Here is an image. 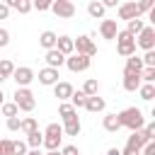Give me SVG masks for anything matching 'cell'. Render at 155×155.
Here are the masks:
<instances>
[{
  "mask_svg": "<svg viewBox=\"0 0 155 155\" xmlns=\"http://www.w3.org/2000/svg\"><path fill=\"white\" fill-rule=\"evenodd\" d=\"M116 116H119V124L126 126L131 133H133V131H143V126H145V116H143V111H140L138 107H128V109L119 111Z\"/></svg>",
  "mask_w": 155,
  "mask_h": 155,
  "instance_id": "1",
  "label": "cell"
},
{
  "mask_svg": "<svg viewBox=\"0 0 155 155\" xmlns=\"http://www.w3.org/2000/svg\"><path fill=\"white\" fill-rule=\"evenodd\" d=\"M116 51H119V56H124V58L136 56V39H133L126 29H119V34H116Z\"/></svg>",
  "mask_w": 155,
  "mask_h": 155,
  "instance_id": "2",
  "label": "cell"
},
{
  "mask_svg": "<svg viewBox=\"0 0 155 155\" xmlns=\"http://www.w3.org/2000/svg\"><path fill=\"white\" fill-rule=\"evenodd\" d=\"M12 97H15V107H17L19 111H34L36 99H34V92H31L29 87H17Z\"/></svg>",
  "mask_w": 155,
  "mask_h": 155,
  "instance_id": "3",
  "label": "cell"
},
{
  "mask_svg": "<svg viewBox=\"0 0 155 155\" xmlns=\"http://www.w3.org/2000/svg\"><path fill=\"white\" fill-rule=\"evenodd\" d=\"M61 140H63V128H61V124H48L46 131H44V143H41V145H44L46 150H58Z\"/></svg>",
  "mask_w": 155,
  "mask_h": 155,
  "instance_id": "4",
  "label": "cell"
},
{
  "mask_svg": "<svg viewBox=\"0 0 155 155\" xmlns=\"http://www.w3.org/2000/svg\"><path fill=\"white\" fill-rule=\"evenodd\" d=\"M73 46H75V53H80V56H87V58H92L94 53H97V44L85 34V36H78V39H73Z\"/></svg>",
  "mask_w": 155,
  "mask_h": 155,
  "instance_id": "5",
  "label": "cell"
},
{
  "mask_svg": "<svg viewBox=\"0 0 155 155\" xmlns=\"http://www.w3.org/2000/svg\"><path fill=\"white\" fill-rule=\"evenodd\" d=\"M51 10H53V15L61 17V19L75 17V5H73L70 0H56V2H51Z\"/></svg>",
  "mask_w": 155,
  "mask_h": 155,
  "instance_id": "6",
  "label": "cell"
},
{
  "mask_svg": "<svg viewBox=\"0 0 155 155\" xmlns=\"http://www.w3.org/2000/svg\"><path fill=\"white\" fill-rule=\"evenodd\" d=\"M136 46H140L143 51H155V29L143 27V31L136 36Z\"/></svg>",
  "mask_w": 155,
  "mask_h": 155,
  "instance_id": "7",
  "label": "cell"
},
{
  "mask_svg": "<svg viewBox=\"0 0 155 155\" xmlns=\"http://www.w3.org/2000/svg\"><path fill=\"white\" fill-rule=\"evenodd\" d=\"M90 63H92V58L80 56V53H73V56H68V58H65V65H68V70H70V73H82V70H87V68H90Z\"/></svg>",
  "mask_w": 155,
  "mask_h": 155,
  "instance_id": "8",
  "label": "cell"
},
{
  "mask_svg": "<svg viewBox=\"0 0 155 155\" xmlns=\"http://www.w3.org/2000/svg\"><path fill=\"white\" fill-rule=\"evenodd\" d=\"M34 78H36V75H34V70H31L29 65H19V68H15V73H12V80L17 82V87H27Z\"/></svg>",
  "mask_w": 155,
  "mask_h": 155,
  "instance_id": "9",
  "label": "cell"
},
{
  "mask_svg": "<svg viewBox=\"0 0 155 155\" xmlns=\"http://www.w3.org/2000/svg\"><path fill=\"white\" fill-rule=\"evenodd\" d=\"M119 19H126V22L140 19V7H138V2H124V5H119Z\"/></svg>",
  "mask_w": 155,
  "mask_h": 155,
  "instance_id": "10",
  "label": "cell"
},
{
  "mask_svg": "<svg viewBox=\"0 0 155 155\" xmlns=\"http://www.w3.org/2000/svg\"><path fill=\"white\" fill-rule=\"evenodd\" d=\"M140 73H131V70H124V90L126 92H136L140 87Z\"/></svg>",
  "mask_w": 155,
  "mask_h": 155,
  "instance_id": "11",
  "label": "cell"
},
{
  "mask_svg": "<svg viewBox=\"0 0 155 155\" xmlns=\"http://www.w3.org/2000/svg\"><path fill=\"white\" fill-rule=\"evenodd\" d=\"M99 34H102V39H116V34H119L116 19H102V24H99Z\"/></svg>",
  "mask_w": 155,
  "mask_h": 155,
  "instance_id": "12",
  "label": "cell"
},
{
  "mask_svg": "<svg viewBox=\"0 0 155 155\" xmlns=\"http://www.w3.org/2000/svg\"><path fill=\"white\" fill-rule=\"evenodd\" d=\"M63 133L65 136H78L80 133V128H82V124H80V119H78V114H73L70 119H63Z\"/></svg>",
  "mask_w": 155,
  "mask_h": 155,
  "instance_id": "13",
  "label": "cell"
},
{
  "mask_svg": "<svg viewBox=\"0 0 155 155\" xmlns=\"http://www.w3.org/2000/svg\"><path fill=\"white\" fill-rule=\"evenodd\" d=\"M46 68H53V70H58L61 65H65V56L61 53V51H56V48H51V51H46Z\"/></svg>",
  "mask_w": 155,
  "mask_h": 155,
  "instance_id": "14",
  "label": "cell"
},
{
  "mask_svg": "<svg viewBox=\"0 0 155 155\" xmlns=\"http://www.w3.org/2000/svg\"><path fill=\"white\" fill-rule=\"evenodd\" d=\"M73 92H75V90H73L70 82H56V85H53V94L58 97V102H68Z\"/></svg>",
  "mask_w": 155,
  "mask_h": 155,
  "instance_id": "15",
  "label": "cell"
},
{
  "mask_svg": "<svg viewBox=\"0 0 155 155\" xmlns=\"http://www.w3.org/2000/svg\"><path fill=\"white\" fill-rule=\"evenodd\" d=\"M56 51H61L65 58H68V56H73V53H75L73 39H70V36H58V39H56Z\"/></svg>",
  "mask_w": 155,
  "mask_h": 155,
  "instance_id": "16",
  "label": "cell"
},
{
  "mask_svg": "<svg viewBox=\"0 0 155 155\" xmlns=\"http://www.w3.org/2000/svg\"><path fill=\"white\" fill-rule=\"evenodd\" d=\"M56 39H58V34H56V31H51V29H46V31H41L39 44H41V48L51 51V48H56Z\"/></svg>",
  "mask_w": 155,
  "mask_h": 155,
  "instance_id": "17",
  "label": "cell"
},
{
  "mask_svg": "<svg viewBox=\"0 0 155 155\" xmlns=\"http://www.w3.org/2000/svg\"><path fill=\"white\" fill-rule=\"evenodd\" d=\"M39 82H41V85H56V82H58V70H53V68H41V70H39Z\"/></svg>",
  "mask_w": 155,
  "mask_h": 155,
  "instance_id": "18",
  "label": "cell"
},
{
  "mask_svg": "<svg viewBox=\"0 0 155 155\" xmlns=\"http://www.w3.org/2000/svg\"><path fill=\"white\" fill-rule=\"evenodd\" d=\"M104 107H107V102L102 99V97H87V102H85V109L87 111H92V114H97V111H104Z\"/></svg>",
  "mask_w": 155,
  "mask_h": 155,
  "instance_id": "19",
  "label": "cell"
},
{
  "mask_svg": "<svg viewBox=\"0 0 155 155\" xmlns=\"http://www.w3.org/2000/svg\"><path fill=\"white\" fill-rule=\"evenodd\" d=\"M12 73H15V63H12L10 58H2V61H0V85H2L5 80H10Z\"/></svg>",
  "mask_w": 155,
  "mask_h": 155,
  "instance_id": "20",
  "label": "cell"
},
{
  "mask_svg": "<svg viewBox=\"0 0 155 155\" xmlns=\"http://www.w3.org/2000/svg\"><path fill=\"white\" fill-rule=\"evenodd\" d=\"M5 5H7L10 10H17L19 15H27V12L31 10V2H29V0H7Z\"/></svg>",
  "mask_w": 155,
  "mask_h": 155,
  "instance_id": "21",
  "label": "cell"
},
{
  "mask_svg": "<svg viewBox=\"0 0 155 155\" xmlns=\"http://www.w3.org/2000/svg\"><path fill=\"white\" fill-rule=\"evenodd\" d=\"M102 126H104V131H109V133H116V131L121 128V124H119V116H116V114H107V116H104V121H102Z\"/></svg>",
  "mask_w": 155,
  "mask_h": 155,
  "instance_id": "22",
  "label": "cell"
},
{
  "mask_svg": "<svg viewBox=\"0 0 155 155\" xmlns=\"http://www.w3.org/2000/svg\"><path fill=\"white\" fill-rule=\"evenodd\" d=\"M87 15H90L92 19H102V17H104V7H102V2H97V0L87 2Z\"/></svg>",
  "mask_w": 155,
  "mask_h": 155,
  "instance_id": "23",
  "label": "cell"
},
{
  "mask_svg": "<svg viewBox=\"0 0 155 155\" xmlns=\"http://www.w3.org/2000/svg\"><path fill=\"white\" fill-rule=\"evenodd\" d=\"M97 92H99V82H97L94 78H87L85 85H82V94H85V97H94Z\"/></svg>",
  "mask_w": 155,
  "mask_h": 155,
  "instance_id": "24",
  "label": "cell"
},
{
  "mask_svg": "<svg viewBox=\"0 0 155 155\" xmlns=\"http://www.w3.org/2000/svg\"><path fill=\"white\" fill-rule=\"evenodd\" d=\"M36 128H39V124H36V119H34V116H27V119H22V124H19V131H22L24 136L34 133Z\"/></svg>",
  "mask_w": 155,
  "mask_h": 155,
  "instance_id": "25",
  "label": "cell"
},
{
  "mask_svg": "<svg viewBox=\"0 0 155 155\" xmlns=\"http://www.w3.org/2000/svg\"><path fill=\"white\" fill-rule=\"evenodd\" d=\"M41 143H44V133H41L39 128H36L34 133H29V136H27V145H29L31 150H39V148H41Z\"/></svg>",
  "mask_w": 155,
  "mask_h": 155,
  "instance_id": "26",
  "label": "cell"
},
{
  "mask_svg": "<svg viewBox=\"0 0 155 155\" xmlns=\"http://www.w3.org/2000/svg\"><path fill=\"white\" fill-rule=\"evenodd\" d=\"M124 70L140 73V70H143V61H140V56H131V58H126V68H124Z\"/></svg>",
  "mask_w": 155,
  "mask_h": 155,
  "instance_id": "27",
  "label": "cell"
},
{
  "mask_svg": "<svg viewBox=\"0 0 155 155\" xmlns=\"http://www.w3.org/2000/svg\"><path fill=\"white\" fill-rule=\"evenodd\" d=\"M143 27H145V24H143V19H131V22H128V27H126V31L136 39V36L143 31Z\"/></svg>",
  "mask_w": 155,
  "mask_h": 155,
  "instance_id": "28",
  "label": "cell"
},
{
  "mask_svg": "<svg viewBox=\"0 0 155 155\" xmlns=\"http://www.w3.org/2000/svg\"><path fill=\"white\" fill-rule=\"evenodd\" d=\"M138 94H140V99H145V102H150L153 97H155V85H140L138 87Z\"/></svg>",
  "mask_w": 155,
  "mask_h": 155,
  "instance_id": "29",
  "label": "cell"
},
{
  "mask_svg": "<svg viewBox=\"0 0 155 155\" xmlns=\"http://www.w3.org/2000/svg\"><path fill=\"white\" fill-rule=\"evenodd\" d=\"M58 114H61L63 119H70V116H73V114H78V111H75V107H73L70 102H61V107H58Z\"/></svg>",
  "mask_w": 155,
  "mask_h": 155,
  "instance_id": "30",
  "label": "cell"
},
{
  "mask_svg": "<svg viewBox=\"0 0 155 155\" xmlns=\"http://www.w3.org/2000/svg\"><path fill=\"white\" fill-rule=\"evenodd\" d=\"M140 82L153 85V82H155V68H143V70H140Z\"/></svg>",
  "mask_w": 155,
  "mask_h": 155,
  "instance_id": "31",
  "label": "cell"
},
{
  "mask_svg": "<svg viewBox=\"0 0 155 155\" xmlns=\"http://www.w3.org/2000/svg\"><path fill=\"white\" fill-rule=\"evenodd\" d=\"M85 102H87V97L82 94V90H78V92H73L70 94V104L78 109V107H85Z\"/></svg>",
  "mask_w": 155,
  "mask_h": 155,
  "instance_id": "32",
  "label": "cell"
},
{
  "mask_svg": "<svg viewBox=\"0 0 155 155\" xmlns=\"http://www.w3.org/2000/svg\"><path fill=\"white\" fill-rule=\"evenodd\" d=\"M0 109H2V114H5L7 119H10V116H17V111H19V109L15 107V102H2Z\"/></svg>",
  "mask_w": 155,
  "mask_h": 155,
  "instance_id": "33",
  "label": "cell"
},
{
  "mask_svg": "<svg viewBox=\"0 0 155 155\" xmlns=\"http://www.w3.org/2000/svg\"><path fill=\"white\" fill-rule=\"evenodd\" d=\"M12 155H27V143L24 140H12Z\"/></svg>",
  "mask_w": 155,
  "mask_h": 155,
  "instance_id": "34",
  "label": "cell"
},
{
  "mask_svg": "<svg viewBox=\"0 0 155 155\" xmlns=\"http://www.w3.org/2000/svg\"><path fill=\"white\" fill-rule=\"evenodd\" d=\"M140 61H143V68H155V51H145Z\"/></svg>",
  "mask_w": 155,
  "mask_h": 155,
  "instance_id": "35",
  "label": "cell"
},
{
  "mask_svg": "<svg viewBox=\"0 0 155 155\" xmlns=\"http://www.w3.org/2000/svg\"><path fill=\"white\" fill-rule=\"evenodd\" d=\"M31 7L39 10V12H46V10H51V0H34Z\"/></svg>",
  "mask_w": 155,
  "mask_h": 155,
  "instance_id": "36",
  "label": "cell"
},
{
  "mask_svg": "<svg viewBox=\"0 0 155 155\" xmlns=\"http://www.w3.org/2000/svg\"><path fill=\"white\" fill-rule=\"evenodd\" d=\"M143 133H145V138H148V140H153V138H155V121L145 124V126H143Z\"/></svg>",
  "mask_w": 155,
  "mask_h": 155,
  "instance_id": "37",
  "label": "cell"
},
{
  "mask_svg": "<svg viewBox=\"0 0 155 155\" xmlns=\"http://www.w3.org/2000/svg\"><path fill=\"white\" fill-rule=\"evenodd\" d=\"M19 124H22L19 116H10V119H7V128H10V131H19Z\"/></svg>",
  "mask_w": 155,
  "mask_h": 155,
  "instance_id": "38",
  "label": "cell"
},
{
  "mask_svg": "<svg viewBox=\"0 0 155 155\" xmlns=\"http://www.w3.org/2000/svg\"><path fill=\"white\" fill-rule=\"evenodd\" d=\"M0 150H2L5 155H12V140H10V138H2V140H0Z\"/></svg>",
  "mask_w": 155,
  "mask_h": 155,
  "instance_id": "39",
  "label": "cell"
},
{
  "mask_svg": "<svg viewBox=\"0 0 155 155\" xmlns=\"http://www.w3.org/2000/svg\"><path fill=\"white\" fill-rule=\"evenodd\" d=\"M153 5H155V0H140V2H138L140 15H143V12H150V10H153Z\"/></svg>",
  "mask_w": 155,
  "mask_h": 155,
  "instance_id": "40",
  "label": "cell"
},
{
  "mask_svg": "<svg viewBox=\"0 0 155 155\" xmlns=\"http://www.w3.org/2000/svg\"><path fill=\"white\" fill-rule=\"evenodd\" d=\"M140 155H155V140H150V143H145V145L140 148Z\"/></svg>",
  "mask_w": 155,
  "mask_h": 155,
  "instance_id": "41",
  "label": "cell"
},
{
  "mask_svg": "<svg viewBox=\"0 0 155 155\" xmlns=\"http://www.w3.org/2000/svg\"><path fill=\"white\" fill-rule=\"evenodd\" d=\"M7 44H10V31L7 29H0V48L7 46Z\"/></svg>",
  "mask_w": 155,
  "mask_h": 155,
  "instance_id": "42",
  "label": "cell"
},
{
  "mask_svg": "<svg viewBox=\"0 0 155 155\" xmlns=\"http://www.w3.org/2000/svg\"><path fill=\"white\" fill-rule=\"evenodd\" d=\"M61 155H80V150H78L75 145H65V148L61 150Z\"/></svg>",
  "mask_w": 155,
  "mask_h": 155,
  "instance_id": "43",
  "label": "cell"
},
{
  "mask_svg": "<svg viewBox=\"0 0 155 155\" xmlns=\"http://www.w3.org/2000/svg\"><path fill=\"white\" fill-rule=\"evenodd\" d=\"M7 15H10V7L5 2H0V19H7Z\"/></svg>",
  "mask_w": 155,
  "mask_h": 155,
  "instance_id": "44",
  "label": "cell"
},
{
  "mask_svg": "<svg viewBox=\"0 0 155 155\" xmlns=\"http://www.w3.org/2000/svg\"><path fill=\"white\" fill-rule=\"evenodd\" d=\"M102 7H104V10H107V7H116V0H104Z\"/></svg>",
  "mask_w": 155,
  "mask_h": 155,
  "instance_id": "45",
  "label": "cell"
},
{
  "mask_svg": "<svg viewBox=\"0 0 155 155\" xmlns=\"http://www.w3.org/2000/svg\"><path fill=\"white\" fill-rule=\"evenodd\" d=\"M107 155H121V150H119V148H109V150H107Z\"/></svg>",
  "mask_w": 155,
  "mask_h": 155,
  "instance_id": "46",
  "label": "cell"
},
{
  "mask_svg": "<svg viewBox=\"0 0 155 155\" xmlns=\"http://www.w3.org/2000/svg\"><path fill=\"white\" fill-rule=\"evenodd\" d=\"M27 155H44V153H39V150H27Z\"/></svg>",
  "mask_w": 155,
  "mask_h": 155,
  "instance_id": "47",
  "label": "cell"
},
{
  "mask_svg": "<svg viewBox=\"0 0 155 155\" xmlns=\"http://www.w3.org/2000/svg\"><path fill=\"white\" fill-rule=\"evenodd\" d=\"M46 155H61V150H48Z\"/></svg>",
  "mask_w": 155,
  "mask_h": 155,
  "instance_id": "48",
  "label": "cell"
},
{
  "mask_svg": "<svg viewBox=\"0 0 155 155\" xmlns=\"http://www.w3.org/2000/svg\"><path fill=\"white\" fill-rule=\"evenodd\" d=\"M2 97H5V94H2V87H0V107H2V102H5Z\"/></svg>",
  "mask_w": 155,
  "mask_h": 155,
  "instance_id": "49",
  "label": "cell"
},
{
  "mask_svg": "<svg viewBox=\"0 0 155 155\" xmlns=\"http://www.w3.org/2000/svg\"><path fill=\"white\" fill-rule=\"evenodd\" d=\"M0 155H5V153H2V150H0Z\"/></svg>",
  "mask_w": 155,
  "mask_h": 155,
  "instance_id": "50",
  "label": "cell"
}]
</instances>
